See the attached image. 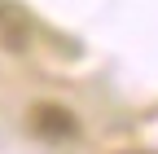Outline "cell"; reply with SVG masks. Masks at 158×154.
<instances>
[{
    "label": "cell",
    "instance_id": "6da1fadb",
    "mask_svg": "<svg viewBox=\"0 0 158 154\" xmlns=\"http://www.w3.org/2000/svg\"><path fill=\"white\" fill-rule=\"evenodd\" d=\"M31 132L44 141H70L79 132V119L66 110V106H53V101H40L31 106Z\"/></svg>",
    "mask_w": 158,
    "mask_h": 154
},
{
    "label": "cell",
    "instance_id": "7a4b0ae2",
    "mask_svg": "<svg viewBox=\"0 0 158 154\" xmlns=\"http://www.w3.org/2000/svg\"><path fill=\"white\" fill-rule=\"evenodd\" d=\"M31 44V13L22 5L0 0V49L5 53H22Z\"/></svg>",
    "mask_w": 158,
    "mask_h": 154
},
{
    "label": "cell",
    "instance_id": "3957f363",
    "mask_svg": "<svg viewBox=\"0 0 158 154\" xmlns=\"http://www.w3.org/2000/svg\"><path fill=\"white\" fill-rule=\"evenodd\" d=\"M118 154H149V150H118Z\"/></svg>",
    "mask_w": 158,
    "mask_h": 154
}]
</instances>
